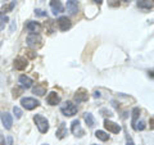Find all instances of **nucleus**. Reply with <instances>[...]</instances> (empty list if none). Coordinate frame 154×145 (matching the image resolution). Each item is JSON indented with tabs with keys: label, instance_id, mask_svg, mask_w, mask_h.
Here are the masks:
<instances>
[{
	"label": "nucleus",
	"instance_id": "f257e3e1",
	"mask_svg": "<svg viewBox=\"0 0 154 145\" xmlns=\"http://www.w3.org/2000/svg\"><path fill=\"white\" fill-rule=\"evenodd\" d=\"M33 122H35L36 127L38 128V131L41 134H46L49 131V122H48V119L44 117V116L36 114L35 117H33Z\"/></svg>",
	"mask_w": 154,
	"mask_h": 145
},
{
	"label": "nucleus",
	"instance_id": "f03ea898",
	"mask_svg": "<svg viewBox=\"0 0 154 145\" xmlns=\"http://www.w3.org/2000/svg\"><path fill=\"white\" fill-rule=\"evenodd\" d=\"M60 112L63 113L66 117H72L77 113V107L72 103V101H66L64 104L60 105Z\"/></svg>",
	"mask_w": 154,
	"mask_h": 145
},
{
	"label": "nucleus",
	"instance_id": "7ed1b4c3",
	"mask_svg": "<svg viewBox=\"0 0 154 145\" xmlns=\"http://www.w3.org/2000/svg\"><path fill=\"white\" fill-rule=\"evenodd\" d=\"M42 40L40 35H37V33H31V35L27 36V45L30 48H33V49H37V48H40L42 44Z\"/></svg>",
	"mask_w": 154,
	"mask_h": 145
},
{
	"label": "nucleus",
	"instance_id": "20e7f679",
	"mask_svg": "<svg viewBox=\"0 0 154 145\" xmlns=\"http://www.w3.org/2000/svg\"><path fill=\"white\" fill-rule=\"evenodd\" d=\"M21 104H22V107L26 108L27 110H32V109H35L36 107L40 105V101L36 100L35 98H22Z\"/></svg>",
	"mask_w": 154,
	"mask_h": 145
},
{
	"label": "nucleus",
	"instance_id": "39448f33",
	"mask_svg": "<svg viewBox=\"0 0 154 145\" xmlns=\"http://www.w3.org/2000/svg\"><path fill=\"white\" fill-rule=\"evenodd\" d=\"M71 131H72V134H73V135H76L77 137H82L84 135H85V131L82 130V127H81L79 119L72 121V123H71Z\"/></svg>",
	"mask_w": 154,
	"mask_h": 145
},
{
	"label": "nucleus",
	"instance_id": "423d86ee",
	"mask_svg": "<svg viewBox=\"0 0 154 145\" xmlns=\"http://www.w3.org/2000/svg\"><path fill=\"white\" fill-rule=\"evenodd\" d=\"M73 99H75V101H76L77 104H79V103H84V101H86V100L89 99L88 90L84 89V88L79 89V90L76 91V94H75V96H73Z\"/></svg>",
	"mask_w": 154,
	"mask_h": 145
},
{
	"label": "nucleus",
	"instance_id": "0eeeda50",
	"mask_svg": "<svg viewBox=\"0 0 154 145\" xmlns=\"http://www.w3.org/2000/svg\"><path fill=\"white\" fill-rule=\"evenodd\" d=\"M0 118H2V122L4 125V128H7V130H11L12 128L13 118H12V116L9 114L8 112H0Z\"/></svg>",
	"mask_w": 154,
	"mask_h": 145
},
{
	"label": "nucleus",
	"instance_id": "6e6552de",
	"mask_svg": "<svg viewBox=\"0 0 154 145\" xmlns=\"http://www.w3.org/2000/svg\"><path fill=\"white\" fill-rule=\"evenodd\" d=\"M26 28H27V31H30L31 33H40L41 32V30H42V26L40 25L38 22H35V21H28L27 23H26Z\"/></svg>",
	"mask_w": 154,
	"mask_h": 145
},
{
	"label": "nucleus",
	"instance_id": "1a4fd4ad",
	"mask_svg": "<svg viewBox=\"0 0 154 145\" xmlns=\"http://www.w3.org/2000/svg\"><path fill=\"white\" fill-rule=\"evenodd\" d=\"M104 127L112 134H118L119 131H121V126H119L118 123L113 122V121H109V119L104 121Z\"/></svg>",
	"mask_w": 154,
	"mask_h": 145
},
{
	"label": "nucleus",
	"instance_id": "9d476101",
	"mask_svg": "<svg viewBox=\"0 0 154 145\" xmlns=\"http://www.w3.org/2000/svg\"><path fill=\"white\" fill-rule=\"evenodd\" d=\"M57 22H58V26H59L60 31H67L72 27V22L68 17H60V18H58Z\"/></svg>",
	"mask_w": 154,
	"mask_h": 145
},
{
	"label": "nucleus",
	"instance_id": "9b49d317",
	"mask_svg": "<svg viewBox=\"0 0 154 145\" xmlns=\"http://www.w3.org/2000/svg\"><path fill=\"white\" fill-rule=\"evenodd\" d=\"M50 8H51V11H53V13H54L55 16L64 11V8H63V5H62L60 0H50Z\"/></svg>",
	"mask_w": 154,
	"mask_h": 145
},
{
	"label": "nucleus",
	"instance_id": "f8f14e48",
	"mask_svg": "<svg viewBox=\"0 0 154 145\" xmlns=\"http://www.w3.org/2000/svg\"><path fill=\"white\" fill-rule=\"evenodd\" d=\"M67 11H68L71 16H75L79 12V3H77V0H67Z\"/></svg>",
	"mask_w": 154,
	"mask_h": 145
},
{
	"label": "nucleus",
	"instance_id": "ddd939ff",
	"mask_svg": "<svg viewBox=\"0 0 154 145\" xmlns=\"http://www.w3.org/2000/svg\"><path fill=\"white\" fill-rule=\"evenodd\" d=\"M46 101H48V104H50V105H57L60 103V96L58 95L55 91H51V93L48 95Z\"/></svg>",
	"mask_w": 154,
	"mask_h": 145
},
{
	"label": "nucleus",
	"instance_id": "4468645a",
	"mask_svg": "<svg viewBox=\"0 0 154 145\" xmlns=\"http://www.w3.org/2000/svg\"><path fill=\"white\" fill-rule=\"evenodd\" d=\"M19 84H21L22 89H30L31 86H32V84H33V81L28 76L22 75L21 77H19Z\"/></svg>",
	"mask_w": 154,
	"mask_h": 145
},
{
	"label": "nucleus",
	"instance_id": "2eb2a0df",
	"mask_svg": "<svg viewBox=\"0 0 154 145\" xmlns=\"http://www.w3.org/2000/svg\"><path fill=\"white\" fill-rule=\"evenodd\" d=\"M27 67V60L25 58H17L16 60H14V68L18 69V71H23Z\"/></svg>",
	"mask_w": 154,
	"mask_h": 145
},
{
	"label": "nucleus",
	"instance_id": "dca6fc26",
	"mask_svg": "<svg viewBox=\"0 0 154 145\" xmlns=\"http://www.w3.org/2000/svg\"><path fill=\"white\" fill-rule=\"evenodd\" d=\"M46 88H48V85H45V84H38V85H36L35 88H33V94H37L38 96H42V95H45V93H46Z\"/></svg>",
	"mask_w": 154,
	"mask_h": 145
},
{
	"label": "nucleus",
	"instance_id": "f3484780",
	"mask_svg": "<svg viewBox=\"0 0 154 145\" xmlns=\"http://www.w3.org/2000/svg\"><path fill=\"white\" fill-rule=\"evenodd\" d=\"M57 137L58 139H64L67 136V127H66V123H60L59 125V128L57 130Z\"/></svg>",
	"mask_w": 154,
	"mask_h": 145
},
{
	"label": "nucleus",
	"instance_id": "a211bd4d",
	"mask_svg": "<svg viewBox=\"0 0 154 145\" xmlns=\"http://www.w3.org/2000/svg\"><path fill=\"white\" fill-rule=\"evenodd\" d=\"M137 7L143 9H153V0H137Z\"/></svg>",
	"mask_w": 154,
	"mask_h": 145
},
{
	"label": "nucleus",
	"instance_id": "6ab92c4d",
	"mask_svg": "<svg viewBox=\"0 0 154 145\" xmlns=\"http://www.w3.org/2000/svg\"><path fill=\"white\" fill-rule=\"evenodd\" d=\"M84 118H85V122H86V125H88L89 127H94L95 126V118H94V116L91 113H85Z\"/></svg>",
	"mask_w": 154,
	"mask_h": 145
},
{
	"label": "nucleus",
	"instance_id": "aec40b11",
	"mask_svg": "<svg viewBox=\"0 0 154 145\" xmlns=\"http://www.w3.org/2000/svg\"><path fill=\"white\" fill-rule=\"evenodd\" d=\"M139 116H140V109H139V108H134L132 109V119H131V126H132V128H135V125L137 123Z\"/></svg>",
	"mask_w": 154,
	"mask_h": 145
},
{
	"label": "nucleus",
	"instance_id": "412c9836",
	"mask_svg": "<svg viewBox=\"0 0 154 145\" xmlns=\"http://www.w3.org/2000/svg\"><path fill=\"white\" fill-rule=\"evenodd\" d=\"M95 136L98 137L99 140H102V141H107V140H109V135L105 134L104 131H102V130H98V131H95Z\"/></svg>",
	"mask_w": 154,
	"mask_h": 145
},
{
	"label": "nucleus",
	"instance_id": "4be33fe9",
	"mask_svg": "<svg viewBox=\"0 0 154 145\" xmlns=\"http://www.w3.org/2000/svg\"><path fill=\"white\" fill-rule=\"evenodd\" d=\"M14 7H16V2H12V3H9V4H5V5H3V8H2V13L4 14V13L12 12Z\"/></svg>",
	"mask_w": 154,
	"mask_h": 145
},
{
	"label": "nucleus",
	"instance_id": "5701e85b",
	"mask_svg": "<svg viewBox=\"0 0 154 145\" xmlns=\"http://www.w3.org/2000/svg\"><path fill=\"white\" fill-rule=\"evenodd\" d=\"M22 91H23V89L19 88V86H17V88H14L12 90V96H13L14 99H17V98H19V95L22 94Z\"/></svg>",
	"mask_w": 154,
	"mask_h": 145
},
{
	"label": "nucleus",
	"instance_id": "b1692460",
	"mask_svg": "<svg viewBox=\"0 0 154 145\" xmlns=\"http://www.w3.org/2000/svg\"><path fill=\"white\" fill-rule=\"evenodd\" d=\"M108 4H109V7H112V8H117L121 5V0H108Z\"/></svg>",
	"mask_w": 154,
	"mask_h": 145
},
{
	"label": "nucleus",
	"instance_id": "393cba45",
	"mask_svg": "<svg viewBox=\"0 0 154 145\" xmlns=\"http://www.w3.org/2000/svg\"><path fill=\"white\" fill-rule=\"evenodd\" d=\"M144 128H145V122H143V121H140L139 123L135 125V128H134V130H136V131H143Z\"/></svg>",
	"mask_w": 154,
	"mask_h": 145
},
{
	"label": "nucleus",
	"instance_id": "a878e982",
	"mask_svg": "<svg viewBox=\"0 0 154 145\" xmlns=\"http://www.w3.org/2000/svg\"><path fill=\"white\" fill-rule=\"evenodd\" d=\"M13 113L16 114L17 118H21V117H22V110L19 109L18 107H14V108H13Z\"/></svg>",
	"mask_w": 154,
	"mask_h": 145
},
{
	"label": "nucleus",
	"instance_id": "bb28decb",
	"mask_svg": "<svg viewBox=\"0 0 154 145\" xmlns=\"http://www.w3.org/2000/svg\"><path fill=\"white\" fill-rule=\"evenodd\" d=\"M100 113H102L103 116H108V117H112L113 116V113L110 112V110H108V109H102L100 110Z\"/></svg>",
	"mask_w": 154,
	"mask_h": 145
},
{
	"label": "nucleus",
	"instance_id": "cd10ccee",
	"mask_svg": "<svg viewBox=\"0 0 154 145\" xmlns=\"http://www.w3.org/2000/svg\"><path fill=\"white\" fill-rule=\"evenodd\" d=\"M35 14H36V16H40V17H45V16H46V13H45L44 11H40V9H36Z\"/></svg>",
	"mask_w": 154,
	"mask_h": 145
},
{
	"label": "nucleus",
	"instance_id": "c85d7f7f",
	"mask_svg": "<svg viewBox=\"0 0 154 145\" xmlns=\"http://www.w3.org/2000/svg\"><path fill=\"white\" fill-rule=\"evenodd\" d=\"M26 53H27V55L30 58H35L36 57V54H33V51H26Z\"/></svg>",
	"mask_w": 154,
	"mask_h": 145
},
{
	"label": "nucleus",
	"instance_id": "c756f323",
	"mask_svg": "<svg viewBox=\"0 0 154 145\" xmlns=\"http://www.w3.org/2000/svg\"><path fill=\"white\" fill-rule=\"evenodd\" d=\"M94 98H100V93H99V91H95V93H94Z\"/></svg>",
	"mask_w": 154,
	"mask_h": 145
},
{
	"label": "nucleus",
	"instance_id": "7c9ffc66",
	"mask_svg": "<svg viewBox=\"0 0 154 145\" xmlns=\"http://www.w3.org/2000/svg\"><path fill=\"white\" fill-rule=\"evenodd\" d=\"M126 145H135V144H134V141H132L131 139H127V144Z\"/></svg>",
	"mask_w": 154,
	"mask_h": 145
},
{
	"label": "nucleus",
	"instance_id": "2f4dec72",
	"mask_svg": "<svg viewBox=\"0 0 154 145\" xmlns=\"http://www.w3.org/2000/svg\"><path fill=\"white\" fill-rule=\"evenodd\" d=\"M93 2H94V3H96V4H98V5H100V4L103 3V0H93Z\"/></svg>",
	"mask_w": 154,
	"mask_h": 145
},
{
	"label": "nucleus",
	"instance_id": "473e14b6",
	"mask_svg": "<svg viewBox=\"0 0 154 145\" xmlns=\"http://www.w3.org/2000/svg\"><path fill=\"white\" fill-rule=\"evenodd\" d=\"M3 144H4V140H3L2 136H0V145H3Z\"/></svg>",
	"mask_w": 154,
	"mask_h": 145
},
{
	"label": "nucleus",
	"instance_id": "72a5a7b5",
	"mask_svg": "<svg viewBox=\"0 0 154 145\" xmlns=\"http://www.w3.org/2000/svg\"><path fill=\"white\" fill-rule=\"evenodd\" d=\"M150 128H153V118H150Z\"/></svg>",
	"mask_w": 154,
	"mask_h": 145
},
{
	"label": "nucleus",
	"instance_id": "f704fd0d",
	"mask_svg": "<svg viewBox=\"0 0 154 145\" xmlns=\"http://www.w3.org/2000/svg\"><path fill=\"white\" fill-rule=\"evenodd\" d=\"M125 2H130V0H125Z\"/></svg>",
	"mask_w": 154,
	"mask_h": 145
},
{
	"label": "nucleus",
	"instance_id": "c9c22d12",
	"mask_svg": "<svg viewBox=\"0 0 154 145\" xmlns=\"http://www.w3.org/2000/svg\"><path fill=\"white\" fill-rule=\"evenodd\" d=\"M45 145H48V144H45Z\"/></svg>",
	"mask_w": 154,
	"mask_h": 145
},
{
	"label": "nucleus",
	"instance_id": "e433bc0d",
	"mask_svg": "<svg viewBox=\"0 0 154 145\" xmlns=\"http://www.w3.org/2000/svg\"><path fill=\"white\" fill-rule=\"evenodd\" d=\"M93 145H94V144H93Z\"/></svg>",
	"mask_w": 154,
	"mask_h": 145
}]
</instances>
